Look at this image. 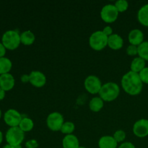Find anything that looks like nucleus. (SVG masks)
<instances>
[{
	"instance_id": "obj_14",
	"label": "nucleus",
	"mask_w": 148,
	"mask_h": 148,
	"mask_svg": "<svg viewBox=\"0 0 148 148\" xmlns=\"http://www.w3.org/2000/svg\"><path fill=\"white\" fill-rule=\"evenodd\" d=\"M124 46V40L121 36L114 33L108 38V46L113 50H119Z\"/></svg>"
},
{
	"instance_id": "obj_21",
	"label": "nucleus",
	"mask_w": 148,
	"mask_h": 148,
	"mask_svg": "<svg viewBox=\"0 0 148 148\" xmlns=\"http://www.w3.org/2000/svg\"><path fill=\"white\" fill-rule=\"evenodd\" d=\"M12 67V63L9 58H0V75L10 73Z\"/></svg>"
},
{
	"instance_id": "obj_18",
	"label": "nucleus",
	"mask_w": 148,
	"mask_h": 148,
	"mask_svg": "<svg viewBox=\"0 0 148 148\" xmlns=\"http://www.w3.org/2000/svg\"><path fill=\"white\" fill-rule=\"evenodd\" d=\"M145 61L140 57H136L132 61L130 64V69L132 72L140 73L144 68H145Z\"/></svg>"
},
{
	"instance_id": "obj_29",
	"label": "nucleus",
	"mask_w": 148,
	"mask_h": 148,
	"mask_svg": "<svg viewBox=\"0 0 148 148\" xmlns=\"http://www.w3.org/2000/svg\"><path fill=\"white\" fill-rule=\"evenodd\" d=\"M38 147V143L37 140L32 139V140H29L25 143V147L26 148H37Z\"/></svg>"
},
{
	"instance_id": "obj_34",
	"label": "nucleus",
	"mask_w": 148,
	"mask_h": 148,
	"mask_svg": "<svg viewBox=\"0 0 148 148\" xmlns=\"http://www.w3.org/2000/svg\"><path fill=\"white\" fill-rule=\"evenodd\" d=\"M5 95H6V91H4V90L1 89L0 88V101H2L4 98H5Z\"/></svg>"
},
{
	"instance_id": "obj_17",
	"label": "nucleus",
	"mask_w": 148,
	"mask_h": 148,
	"mask_svg": "<svg viewBox=\"0 0 148 148\" xmlns=\"http://www.w3.org/2000/svg\"><path fill=\"white\" fill-rule=\"evenodd\" d=\"M137 20L143 26L148 27V4L143 5L137 12Z\"/></svg>"
},
{
	"instance_id": "obj_16",
	"label": "nucleus",
	"mask_w": 148,
	"mask_h": 148,
	"mask_svg": "<svg viewBox=\"0 0 148 148\" xmlns=\"http://www.w3.org/2000/svg\"><path fill=\"white\" fill-rule=\"evenodd\" d=\"M79 146V140L73 134L65 135L62 140L63 148H78Z\"/></svg>"
},
{
	"instance_id": "obj_31",
	"label": "nucleus",
	"mask_w": 148,
	"mask_h": 148,
	"mask_svg": "<svg viewBox=\"0 0 148 148\" xmlns=\"http://www.w3.org/2000/svg\"><path fill=\"white\" fill-rule=\"evenodd\" d=\"M118 148H136L134 145L133 143H130V142H124L122 143Z\"/></svg>"
},
{
	"instance_id": "obj_26",
	"label": "nucleus",
	"mask_w": 148,
	"mask_h": 148,
	"mask_svg": "<svg viewBox=\"0 0 148 148\" xmlns=\"http://www.w3.org/2000/svg\"><path fill=\"white\" fill-rule=\"evenodd\" d=\"M114 138L115 139L116 141L118 143H122L125 140L126 137H127V134H126V132L124 131V130H117L114 132V135H113Z\"/></svg>"
},
{
	"instance_id": "obj_22",
	"label": "nucleus",
	"mask_w": 148,
	"mask_h": 148,
	"mask_svg": "<svg viewBox=\"0 0 148 148\" xmlns=\"http://www.w3.org/2000/svg\"><path fill=\"white\" fill-rule=\"evenodd\" d=\"M19 127L24 132H28L31 131L34 127V122L31 119L28 117H24L20 121Z\"/></svg>"
},
{
	"instance_id": "obj_11",
	"label": "nucleus",
	"mask_w": 148,
	"mask_h": 148,
	"mask_svg": "<svg viewBox=\"0 0 148 148\" xmlns=\"http://www.w3.org/2000/svg\"><path fill=\"white\" fill-rule=\"evenodd\" d=\"M30 83L37 88H42L46 83V77L40 71H32L30 73Z\"/></svg>"
},
{
	"instance_id": "obj_4",
	"label": "nucleus",
	"mask_w": 148,
	"mask_h": 148,
	"mask_svg": "<svg viewBox=\"0 0 148 148\" xmlns=\"http://www.w3.org/2000/svg\"><path fill=\"white\" fill-rule=\"evenodd\" d=\"M108 37L104 34L102 30H98L90 35L89 38V45L95 51H101L108 46Z\"/></svg>"
},
{
	"instance_id": "obj_20",
	"label": "nucleus",
	"mask_w": 148,
	"mask_h": 148,
	"mask_svg": "<svg viewBox=\"0 0 148 148\" xmlns=\"http://www.w3.org/2000/svg\"><path fill=\"white\" fill-rule=\"evenodd\" d=\"M104 101L100 97H94L90 101L89 108L92 112H99L103 108Z\"/></svg>"
},
{
	"instance_id": "obj_10",
	"label": "nucleus",
	"mask_w": 148,
	"mask_h": 148,
	"mask_svg": "<svg viewBox=\"0 0 148 148\" xmlns=\"http://www.w3.org/2000/svg\"><path fill=\"white\" fill-rule=\"evenodd\" d=\"M133 133L140 138L147 137L148 135V120L142 119L136 121L133 125Z\"/></svg>"
},
{
	"instance_id": "obj_36",
	"label": "nucleus",
	"mask_w": 148,
	"mask_h": 148,
	"mask_svg": "<svg viewBox=\"0 0 148 148\" xmlns=\"http://www.w3.org/2000/svg\"><path fill=\"white\" fill-rule=\"evenodd\" d=\"M2 148H14V147H13V146L7 144V145H4Z\"/></svg>"
},
{
	"instance_id": "obj_24",
	"label": "nucleus",
	"mask_w": 148,
	"mask_h": 148,
	"mask_svg": "<svg viewBox=\"0 0 148 148\" xmlns=\"http://www.w3.org/2000/svg\"><path fill=\"white\" fill-rule=\"evenodd\" d=\"M75 125L72 121H64V124L62 125L61 129V132L65 135L68 134H72V133L75 132Z\"/></svg>"
},
{
	"instance_id": "obj_2",
	"label": "nucleus",
	"mask_w": 148,
	"mask_h": 148,
	"mask_svg": "<svg viewBox=\"0 0 148 148\" xmlns=\"http://www.w3.org/2000/svg\"><path fill=\"white\" fill-rule=\"evenodd\" d=\"M99 97L106 102H111L116 99L120 94V88L118 84L113 82L103 84L99 92Z\"/></svg>"
},
{
	"instance_id": "obj_15",
	"label": "nucleus",
	"mask_w": 148,
	"mask_h": 148,
	"mask_svg": "<svg viewBox=\"0 0 148 148\" xmlns=\"http://www.w3.org/2000/svg\"><path fill=\"white\" fill-rule=\"evenodd\" d=\"M99 148H117L118 143L113 136H103L98 140Z\"/></svg>"
},
{
	"instance_id": "obj_30",
	"label": "nucleus",
	"mask_w": 148,
	"mask_h": 148,
	"mask_svg": "<svg viewBox=\"0 0 148 148\" xmlns=\"http://www.w3.org/2000/svg\"><path fill=\"white\" fill-rule=\"evenodd\" d=\"M102 31L103 32L104 34H105L106 36H108V37H109V36H111V35L114 34V33H113L112 27H111V26H109V25L106 26V27H104L103 30Z\"/></svg>"
},
{
	"instance_id": "obj_12",
	"label": "nucleus",
	"mask_w": 148,
	"mask_h": 148,
	"mask_svg": "<svg viewBox=\"0 0 148 148\" xmlns=\"http://www.w3.org/2000/svg\"><path fill=\"white\" fill-rule=\"evenodd\" d=\"M15 79L13 75L10 73L0 75V88L4 91H10L14 87Z\"/></svg>"
},
{
	"instance_id": "obj_19",
	"label": "nucleus",
	"mask_w": 148,
	"mask_h": 148,
	"mask_svg": "<svg viewBox=\"0 0 148 148\" xmlns=\"http://www.w3.org/2000/svg\"><path fill=\"white\" fill-rule=\"evenodd\" d=\"M36 40V36L34 33L30 30H25L20 33V40L21 43L25 46H30L33 44Z\"/></svg>"
},
{
	"instance_id": "obj_8",
	"label": "nucleus",
	"mask_w": 148,
	"mask_h": 148,
	"mask_svg": "<svg viewBox=\"0 0 148 148\" xmlns=\"http://www.w3.org/2000/svg\"><path fill=\"white\" fill-rule=\"evenodd\" d=\"M102 85L101 79L95 75H89L85 78L84 82L85 90L92 95L99 93Z\"/></svg>"
},
{
	"instance_id": "obj_33",
	"label": "nucleus",
	"mask_w": 148,
	"mask_h": 148,
	"mask_svg": "<svg viewBox=\"0 0 148 148\" xmlns=\"http://www.w3.org/2000/svg\"><path fill=\"white\" fill-rule=\"evenodd\" d=\"M21 81L23 83H27V82H30V75H23L21 76Z\"/></svg>"
},
{
	"instance_id": "obj_25",
	"label": "nucleus",
	"mask_w": 148,
	"mask_h": 148,
	"mask_svg": "<svg viewBox=\"0 0 148 148\" xmlns=\"http://www.w3.org/2000/svg\"><path fill=\"white\" fill-rule=\"evenodd\" d=\"M119 12H124L128 10L129 3L126 0H118L114 4Z\"/></svg>"
},
{
	"instance_id": "obj_1",
	"label": "nucleus",
	"mask_w": 148,
	"mask_h": 148,
	"mask_svg": "<svg viewBox=\"0 0 148 148\" xmlns=\"http://www.w3.org/2000/svg\"><path fill=\"white\" fill-rule=\"evenodd\" d=\"M121 85L124 92L130 95H137L142 92L143 83L140 77L139 73L130 72L123 75Z\"/></svg>"
},
{
	"instance_id": "obj_7",
	"label": "nucleus",
	"mask_w": 148,
	"mask_h": 148,
	"mask_svg": "<svg viewBox=\"0 0 148 148\" xmlns=\"http://www.w3.org/2000/svg\"><path fill=\"white\" fill-rule=\"evenodd\" d=\"M119 12L114 4H106L101 11V17L106 23H114L117 20Z\"/></svg>"
},
{
	"instance_id": "obj_28",
	"label": "nucleus",
	"mask_w": 148,
	"mask_h": 148,
	"mask_svg": "<svg viewBox=\"0 0 148 148\" xmlns=\"http://www.w3.org/2000/svg\"><path fill=\"white\" fill-rule=\"evenodd\" d=\"M143 83L148 84V67H145L139 73Z\"/></svg>"
},
{
	"instance_id": "obj_32",
	"label": "nucleus",
	"mask_w": 148,
	"mask_h": 148,
	"mask_svg": "<svg viewBox=\"0 0 148 148\" xmlns=\"http://www.w3.org/2000/svg\"><path fill=\"white\" fill-rule=\"evenodd\" d=\"M6 51H7V49L2 44V43H0V58L4 57L6 54Z\"/></svg>"
},
{
	"instance_id": "obj_37",
	"label": "nucleus",
	"mask_w": 148,
	"mask_h": 148,
	"mask_svg": "<svg viewBox=\"0 0 148 148\" xmlns=\"http://www.w3.org/2000/svg\"><path fill=\"white\" fill-rule=\"evenodd\" d=\"M14 148H22V145H17V146H13Z\"/></svg>"
},
{
	"instance_id": "obj_23",
	"label": "nucleus",
	"mask_w": 148,
	"mask_h": 148,
	"mask_svg": "<svg viewBox=\"0 0 148 148\" xmlns=\"http://www.w3.org/2000/svg\"><path fill=\"white\" fill-rule=\"evenodd\" d=\"M138 56L145 61H148V41H144L138 46Z\"/></svg>"
},
{
	"instance_id": "obj_6",
	"label": "nucleus",
	"mask_w": 148,
	"mask_h": 148,
	"mask_svg": "<svg viewBox=\"0 0 148 148\" xmlns=\"http://www.w3.org/2000/svg\"><path fill=\"white\" fill-rule=\"evenodd\" d=\"M64 123V116L59 112H52L46 119V125L48 128L53 132L60 131Z\"/></svg>"
},
{
	"instance_id": "obj_9",
	"label": "nucleus",
	"mask_w": 148,
	"mask_h": 148,
	"mask_svg": "<svg viewBox=\"0 0 148 148\" xmlns=\"http://www.w3.org/2000/svg\"><path fill=\"white\" fill-rule=\"evenodd\" d=\"M3 118H4L5 124L10 127H19L20 121L23 119V117H22L20 113L17 111V110L13 109V108L7 110L4 113Z\"/></svg>"
},
{
	"instance_id": "obj_27",
	"label": "nucleus",
	"mask_w": 148,
	"mask_h": 148,
	"mask_svg": "<svg viewBox=\"0 0 148 148\" xmlns=\"http://www.w3.org/2000/svg\"><path fill=\"white\" fill-rule=\"evenodd\" d=\"M127 53L129 56H134L138 54V46H134V45L130 44L128 47L127 48Z\"/></svg>"
},
{
	"instance_id": "obj_38",
	"label": "nucleus",
	"mask_w": 148,
	"mask_h": 148,
	"mask_svg": "<svg viewBox=\"0 0 148 148\" xmlns=\"http://www.w3.org/2000/svg\"><path fill=\"white\" fill-rule=\"evenodd\" d=\"M1 116H2V112H1V110L0 109V119L1 118Z\"/></svg>"
},
{
	"instance_id": "obj_39",
	"label": "nucleus",
	"mask_w": 148,
	"mask_h": 148,
	"mask_svg": "<svg viewBox=\"0 0 148 148\" xmlns=\"http://www.w3.org/2000/svg\"><path fill=\"white\" fill-rule=\"evenodd\" d=\"M78 148H86V147H83V146H79V147H78Z\"/></svg>"
},
{
	"instance_id": "obj_5",
	"label": "nucleus",
	"mask_w": 148,
	"mask_h": 148,
	"mask_svg": "<svg viewBox=\"0 0 148 148\" xmlns=\"http://www.w3.org/2000/svg\"><path fill=\"white\" fill-rule=\"evenodd\" d=\"M7 144L12 146L21 145L25 139V132L19 127H10L5 134Z\"/></svg>"
},
{
	"instance_id": "obj_3",
	"label": "nucleus",
	"mask_w": 148,
	"mask_h": 148,
	"mask_svg": "<svg viewBox=\"0 0 148 148\" xmlns=\"http://www.w3.org/2000/svg\"><path fill=\"white\" fill-rule=\"evenodd\" d=\"M1 43L6 49L15 50L21 43L20 34L15 30H10L6 31L1 37Z\"/></svg>"
},
{
	"instance_id": "obj_35",
	"label": "nucleus",
	"mask_w": 148,
	"mask_h": 148,
	"mask_svg": "<svg viewBox=\"0 0 148 148\" xmlns=\"http://www.w3.org/2000/svg\"><path fill=\"white\" fill-rule=\"evenodd\" d=\"M2 141H3V134L2 132H1V131H0V145L2 143Z\"/></svg>"
},
{
	"instance_id": "obj_13",
	"label": "nucleus",
	"mask_w": 148,
	"mask_h": 148,
	"mask_svg": "<svg viewBox=\"0 0 148 148\" xmlns=\"http://www.w3.org/2000/svg\"><path fill=\"white\" fill-rule=\"evenodd\" d=\"M128 39L130 44L138 46L144 42V33L139 29H133L129 33Z\"/></svg>"
}]
</instances>
